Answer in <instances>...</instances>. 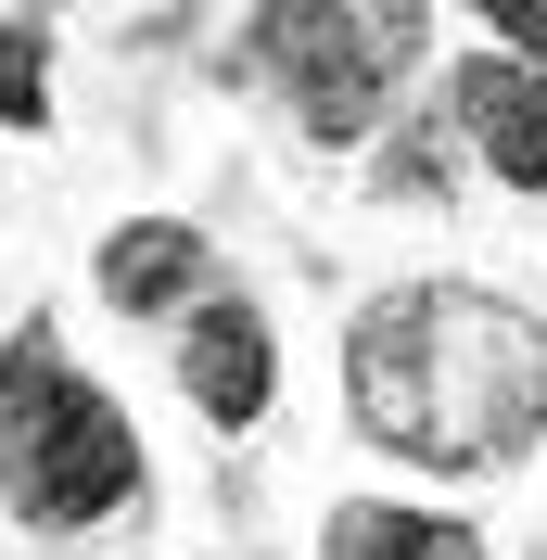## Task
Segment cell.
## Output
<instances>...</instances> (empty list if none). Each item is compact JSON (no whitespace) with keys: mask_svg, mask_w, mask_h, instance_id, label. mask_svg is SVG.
<instances>
[{"mask_svg":"<svg viewBox=\"0 0 547 560\" xmlns=\"http://www.w3.org/2000/svg\"><path fill=\"white\" fill-rule=\"evenodd\" d=\"M344 395L370 446L420 471H497L547 433V318L472 280H408L344 331Z\"/></svg>","mask_w":547,"mask_h":560,"instance_id":"1","label":"cell"},{"mask_svg":"<svg viewBox=\"0 0 547 560\" xmlns=\"http://www.w3.org/2000/svg\"><path fill=\"white\" fill-rule=\"evenodd\" d=\"M0 497L38 535H77V523H103V510L140 497V433L115 420V395L38 318L0 345Z\"/></svg>","mask_w":547,"mask_h":560,"instance_id":"2","label":"cell"},{"mask_svg":"<svg viewBox=\"0 0 547 560\" xmlns=\"http://www.w3.org/2000/svg\"><path fill=\"white\" fill-rule=\"evenodd\" d=\"M420 38H433L420 0H280V13H255V65L280 77L306 140H370L408 90Z\"/></svg>","mask_w":547,"mask_h":560,"instance_id":"3","label":"cell"},{"mask_svg":"<svg viewBox=\"0 0 547 560\" xmlns=\"http://www.w3.org/2000/svg\"><path fill=\"white\" fill-rule=\"evenodd\" d=\"M178 383H191V408H205L217 433L268 420V395H280V345H268V318L242 306V293H205V306H191V331H178Z\"/></svg>","mask_w":547,"mask_h":560,"instance_id":"4","label":"cell"},{"mask_svg":"<svg viewBox=\"0 0 547 560\" xmlns=\"http://www.w3.org/2000/svg\"><path fill=\"white\" fill-rule=\"evenodd\" d=\"M458 140H472L510 191H547V77L510 65V51H472V65H458Z\"/></svg>","mask_w":547,"mask_h":560,"instance_id":"5","label":"cell"},{"mask_svg":"<svg viewBox=\"0 0 547 560\" xmlns=\"http://www.w3.org/2000/svg\"><path fill=\"white\" fill-rule=\"evenodd\" d=\"M103 293H115L128 318H166V306H191V293H205V243H191L178 217H128V230L103 243Z\"/></svg>","mask_w":547,"mask_h":560,"instance_id":"6","label":"cell"},{"mask_svg":"<svg viewBox=\"0 0 547 560\" xmlns=\"http://www.w3.org/2000/svg\"><path fill=\"white\" fill-rule=\"evenodd\" d=\"M331 560H484L472 523H445V510H395V497H357V510H331V535H318Z\"/></svg>","mask_w":547,"mask_h":560,"instance_id":"7","label":"cell"},{"mask_svg":"<svg viewBox=\"0 0 547 560\" xmlns=\"http://www.w3.org/2000/svg\"><path fill=\"white\" fill-rule=\"evenodd\" d=\"M38 115H51V26L0 13V128H38Z\"/></svg>","mask_w":547,"mask_h":560,"instance_id":"8","label":"cell"},{"mask_svg":"<svg viewBox=\"0 0 547 560\" xmlns=\"http://www.w3.org/2000/svg\"><path fill=\"white\" fill-rule=\"evenodd\" d=\"M445 166H458V140H445L433 115H420V128H395V140H382V191H395V205H420V191H433Z\"/></svg>","mask_w":547,"mask_h":560,"instance_id":"9","label":"cell"}]
</instances>
